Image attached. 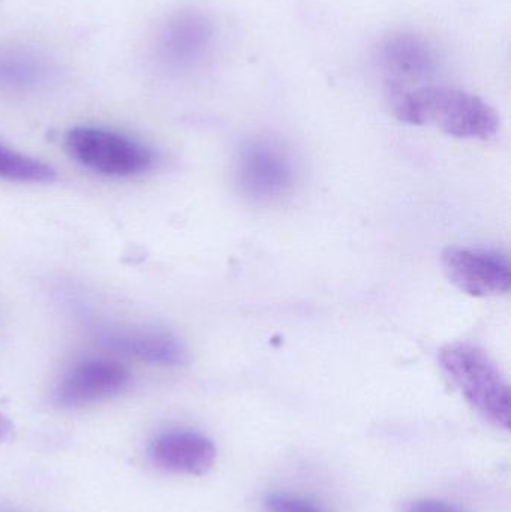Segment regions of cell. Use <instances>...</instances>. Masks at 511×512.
<instances>
[{"mask_svg":"<svg viewBox=\"0 0 511 512\" xmlns=\"http://www.w3.org/2000/svg\"><path fill=\"white\" fill-rule=\"evenodd\" d=\"M441 262L447 279L471 297L509 294L511 265L509 256L503 252L452 246L444 251Z\"/></svg>","mask_w":511,"mask_h":512,"instance_id":"obj_5","label":"cell"},{"mask_svg":"<svg viewBox=\"0 0 511 512\" xmlns=\"http://www.w3.org/2000/svg\"><path fill=\"white\" fill-rule=\"evenodd\" d=\"M125 354L159 366H180L186 361L185 346L165 331H141L114 340Z\"/></svg>","mask_w":511,"mask_h":512,"instance_id":"obj_10","label":"cell"},{"mask_svg":"<svg viewBox=\"0 0 511 512\" xmlns=\"http://www.w3.org/2000/svg\"><path fill=\"white\" fill-rule=\"evenodd\" d=\"M218 450L212 439L194 430L161 433L150 445V459L173 474L204 475L215 466Z\"/></svg>","mask_w":511,"mask_h":512,"instance_id":"obj_7","label":"cell"},{"mask_svg":"<svg viewBox=\"0 0 511 512\" xmlns=\"http://www.w3.org/2000/svg\"><path fill=\"white\" fill-rule=\"evenodd\" d=\"M440 366L483 418L510 429L509 382L485 351L470 343H450L440 351Z\"/></svg>","mask_w":511,"mask_h":512,"instance_id":"obj_2","label":"cell"},{"mask_svg":"<svg viewBox=\"0 0 511 512\" xmlns=\"http://www.w3.org/2000/svg\"><path fill=\"white\" fill-rule=\"evenodd\" d=\"M380 57L392 92L410 89L411 84L426 80L438 65L432 45L413 33H398L387 38L381 45Z\"/></svg>","mask_w":511,"mask_h":512,"instance_id":"obj_8","label":"cell"},{"mask_svg":"<svg viewBox=\"0 0 511 512\" xmlns=\"http://www.w3.org/2000/svg\"><path fill=\"white\" fill-rule=\"evenodd\" d=\"M128 370L122 364L107 360H92L77 364L54 391V403L71 409L111 399L128 387Z\"/></svg>","mask_w":511,"mask_h":512,"instance_id":"obj_6","label":"cell"},{"mask_svg":"<svg viewBox=\"0 0 511 512\" xmlns=\"http://www.w3.org/2000/svg\"><path fill=\"white\" fill-rule=\"evenodd\" d=\"M393 114L401 122L434 126L450 137L489 140L500 129L497 111L473 93L449 86L393 90Z\"/></svg>","mask_w":511,"mask_h":512,"instance_id":"obj_1","label":"cell"},{"mask_svg":"<svg viewBox=\"0 0 511 512\" xmlns=\"http://www.w3.org/2000/svg\"><path fill=\"white\" fill-rule=\"evenodd\" d=\"M236 180L246 197L255 201H275L293 191L297 165L282 144L272 140H252L237 155Z\"/></svg>","mask_w":511,"mask_h":512,"instance_id":"obj_4","label":"cell"},{"mask_svg":"<svg viewBox=\"0 0 511 512\" xmlns=\"http://www.w3.org/2000/svg\"><path fill=\"white\" fill-rule=\"evenodd\" d=\"M0 179L21 183H50L56 179V173L50 165L0 144Z\"/></svg>","mask_w":511,"mask_h":512,"instance_id":"obj_11","label":"cell"},{"mask_svg":"<svg viewBox=\"0 0 511 512\" xmlns=\"http://www.w3.org/2000/svg\"><path fill=\"white\" fill-rule=\"evenodd\" d=\"M212 35L209 18L198 12H188L177 17L168 27L165 48L174 62H192L209 47Z\"/></svg>","mask_w":511,"mask_h":512,"instance_id":"obj_9","label":"cell"},{"mask_svg":"<svg viewBox=\"0 0 511 512\" xmlns=\"http://www.w3.org/2000/svg\"><path fill=\"white\" fill-rule=\"evenodd\" d=\"M264 510L266 512H326L317 502L300 498V496L287 495V493L267 496L264 501Z\"/></svg>","mask_w":511,"mask_h":512,"instance_id":"obj_12","label":"cell"},{"mask_svg":"<svg viewBox=\"0 0 511 512\" xmlns=\"http://www.w3.org/2000/svg\"><path fill=\"white\" fill-rule=\"evenodd\" d=\"M12 436H14V424L5 415L0 414V444L11 441Z\"/></svg>","mask_w":511,"mask_h":512,"instance_id":"obj_14","label":"cell"},{"mask_svg":"<svg viewBox=\"0 0 511 512\" xmlns=\"http://www.w3.org/2000/svg\"><path fill=\"white\" fill-rule=\"evenodd\" d=\"M65 146L75 161L104 176H137L150 170L155 162L149 147L107 129H71L66 134Z\"/></svg>","mask_w":511,"mask_h":512,"instance_id":"obj_3","label":"cell"},{"mask_svg":"<svg viewBox=\"0 0 511 512\" xmlns=\"http://www.w3.org/2000/svg\"><path fill=\"white\" fill-rule=\"evenodd\" d=\"M404 512H464L452 502L438 499H417L405 507Z\"/></svg>","mask_w":511,"mask_h":512,"instance_id":"obj_13","label":"cell"}]
</instances>
